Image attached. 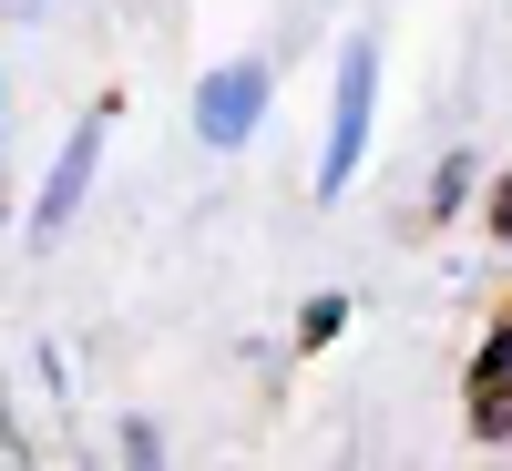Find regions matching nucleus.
<instances>
[{
    "mask_svg": "<svg viewBox=\"0 0 512 471\" xmlns=\"http://www.w3.org/2000/svg\"><path fill=\"white\" fill-rule=\"evenodd\" d=\"M103 134H113V113H82V123H72V144L52 154V185H41V205H31V236H41V246H52V236L72 226V205L93 195V164H103Z\"/></svg>",
    "mask_w": 512,
    "mask_h": 471,
    "instance_id": "nucleus-3",
    "label": "nucleus"
},
{
    "mask_svg": "<svg viewBox=\"0 0 512 471\" xmlns=\"http://www.w3.org/2000/svg\"><path fill=\"white\" fill-rule=\"evenodd\" d=\"M0 134H11V123H0Z\"/></svg>",
    "mask_w": 512,
    "mask_h": 471,
    "instance_id": "nucleus-11",
    "label": "nucleus"
},
{
    "mask_svg": "<svg viewBox=\"0 0 512 471\" xmlns=\"http://www.w3.org/2000/svg\"><path fill=\"white\" fill-rule=\"evenodd\" d=\"M492 226H502V236H512V185H502V195H492Z\"/></svg>",
    "mask_w": 512,
    "mask_h": 471,
    "instance_id": "nucleus-9",
    "label": "nucleus"
},
{
    "mask_svg": "<svg viewBox=\"0 0 512 471\" xmlns=\"http://www.w3.org/2000/svg\"><path fill=\"white\" fill-rule=\"evenodd\" d=\"M472 431H482V441H512V379L472 390Z\"/></svg>",
    "mask_w": 512,
    "mask_h": 471,
    "instance_id": "nucleus-4",
    "label": "nucleus"
},
{
    "mask_svg": "<svg viewBox=\"0 0 512 471\" xmlns=\"http://www.w3.org/2000/svg\"><path fill=\"white\" fill-rule=\"evenodd\" d=\"M11 11H31V0H11Z\"/></svg>",
    "mask_w": 512,
    "mask_h": 471,
    "instance_id": "nucleus-10",
    "label": "nucleus"
},
{
    "mask_svg": "<svg viewBox=\"0 0 512 471\" xmlns=\"http://www.w3.org/2000/svg\"><path fill=\"white\" fill-rule=\"evenodd\" d=\"M256 123H267V62H226V72H205V82H195V134L216 144V154L246 144Z\"/></svg>",
    "mask_w": 512,
    "mask_h": 471,
    "instance_id": "nucleus-2",
    "label": "nucleus"
},
{
    "mask_svg": "<svg viewBox=\"0 0 512 471\" xmlns=\"http://www.w3.org/2000/svg\"><path fill=\"white\" fill-rule=\"evenodd\" d=\"M338 328H349V308H338V297H318V308H308V318H297V338H308V349H328V338H338Z\"/></svg>",
    "mask_w": 512,
    "mask_h": 471,
    "instance_id": "nucleus-6",
    "label": "nucleus"
},
{
    "mask_svg": "<svg viewBox=\"0 0 512 471\" xmlns=\"http://www.w3.org/2000/svg\"><path fill=\"white\" fill-rule=\"evenodd\" d=\"M461 195H472V154H441V175H431V216H451Z\"/></svg>",
    "mask_w": 512,
    "mask_h": 471,
    "instance_id": "nucleus-5",
    "label": "nucleus"
},
{
    "mask_svg": "<svg viewBox=\"0 0 512 471\" xmlns=\"http://www.w3.org/2000/svg\"><path fill=\"white\" fill-rule=\"evenodd\" d=\"M369 103H379V52L349 41L338 52V103H328V154H318V195H349L359 154H369Z\"/></svg>",
    "mask_w": 512,
    "mask_h": 471,
    "instance_id": "nucleus-1",
    "label": "nucleus"
},
{
    "mask_svg": "<svg viewBox=\"0 0 512 471\" xmlns=\"http://www.w3.org/2000/svg\"><path fill=\"white\" fill-rule=\"evenodd\" d=\"M123 461H144V471L164 461V441H154V420H123Z\"/></svg>",
    "mask_w": 512,
    "mask_h": 471,
    "instance_id": "nucleus-8",
    "label": "nucleus"
},
{
    "mask_svg": "<svg viewBox=\"0 0 512 471\" xmlns=\"http://www.w3.org/2000/svg\"><path fill=\"white\" fill-rule=\"evenodd\" d=\"M492 379H512V328H492V349H482V369H472V390H492Z\"/></svg>",
    "mask_w": 512,
    "mask_h": 471,
    "instance_id": "nucleus-7",
    "label": "nucleus"
}]
</instances>
